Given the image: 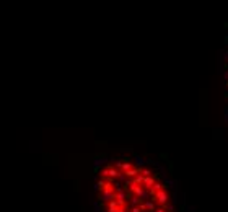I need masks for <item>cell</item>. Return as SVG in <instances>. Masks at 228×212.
<instances>
[{
    "mask_svg": "<svg viewBox=\"0 0 228 212\" xmlns=\"http://www.w3.org/2000/svg\"><path fill=\"white\" fill-rule=\"evenodd\" d=\"M95 179L96 212H173V198L163 175L134 155L98 163Z\"/></svg>",
    "mask_w": 228,
    "mask_h": 212,
    "instance_id": "6da1fadb",
    "label": "cell"
}]
</instances>
